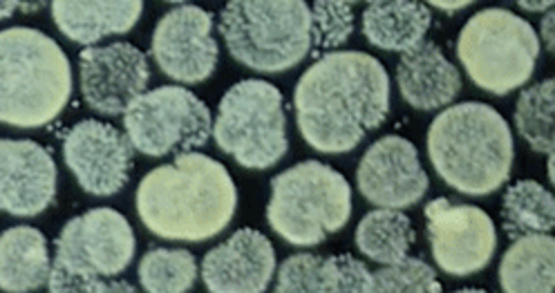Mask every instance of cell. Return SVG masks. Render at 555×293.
<instances>
[{"mask_svg": "<svg viewBox=\"0 0 555 293\" xmlns=\"http://www.w3.org/2000/svg\"><path fill=\"white\" fill-rule=\"evenodd\" d=\"M300 137L323 155H343L390 115V77L365 52H330L311 63L294 90Z\"/></svg>", "mask_w": 555, "mask_h": 293, "instance_id": "obj_1", "label": "cell"}, {"mask_svg": "<svg viewBox=\"0 0 555 293\" xmlns=\"http://www.w3.org/2000/svg\"><path fill=\"white\" fill-rule=\"evenodd\" d=\"M134 206L153 235L170 242H206L231 225L237 189L220 162L189 151L139 181Z\"/></svg>", "mask_w": 555, "mask_h": 293, "instance_id": "obj_2", "label": "cell"}, {"mask_svg": "<svg viewBox=\"0 0 555 293\" xmlns=\"http://www.w3.org/2000/svg\"><path fill=\"white\" fill-rule=\"evenodd\" d=\"M426 149L446 184L470 198L500 191L515 160L511 126L493 105L481 101L446 105L428 128Z\"/></svg>", "mask_w": 555, "mask_h": 293, "instance_id": "obj_3", "label": "cell"}, {"mask_svg": "<svg viewBox=\"0 0 555 293\" xmlns=\"http://www.w3.org/2000/svg\"><path fill=\"white\" fill-rule=\"evenodd\" d=\"M73 97V67L63 48L41 29L0 31V124L46 128Z\"/></svg>", "mask_w": 555, "mask_h": 293, "instance_id": "obj_4", "label": "cell"}, {"mask_svg": "<svg viewBox=\"0 0 555 293\" xmlns=\"http://www.w3.org/2000/svg\"><path fill=\"white\" fill-rule=\"evenodd\" d=\"M134 231L115 208H90L63 225L48 278L52 293L134 291L119 276L134 258Z\"/></svg>", "mask_w": 555, "mask_h": 293, "instance_id": "obj_5", "label": "cell"}, {"mask_svg": "<svg viewBox=\"0 0 555 293\" xmlns=\"http://www.w3.org/2000/svg\"><path fill=\"white\" fill-rule=\"evenodd\" d=\"M352 217V189L332 166L307 160L271 179L267 222L292 246H319Z\"/></svg>", "mask_w": 555, "mask_h": 293, "instance_id": "obj_6", "label": "cell"}, {"mask_svg": "<svg viewBox=\"0 0 555 293\" xmlns=\"http://www.w3.org/2000/svg\"><path fill=\"white\" fill-rule=\"evenodd\" d=\"M229 54L254 72L281 75L311 50L305 0H229L220 14Z\"/></svg>", "mask_w": 555, "mask_h": 293, "instance_id": "obj_7", "label": "cell"}, {"mask_svg": "<svg viewBox=\"0 0 555 293\" xmlns=\"http://www.w3.org/2000/svg\"><path fill=\"white\" fill-rule=\"evenodd\" d=\"M540 52L542 43L533 25L502 8L470 16L457 39V59L468 79L495 97L525 88L533 77Z\"/></svg>", "mask_w": 555, "mask_h": 293, "instance_id": "obj_8", "label": "cell"}, {"mask_svg": "<svg viewBox=\"0 0 555 293\" xmlns=\"http://www.w3.org/2000/svg\"><path fill=\"white\" fill-rule=\"evenodd\" d=\"M211 135L237 166L273 168L289 151L283 92L262 79L237 81L220 101Z\"/></svg>", "mask_w": 555, "mask_h": 293, "instance_id": "obj_9", "label": "cell"}, {"mask_svg": "<svg viewBox=\"0 0 555 293\" xmlns=\"http://www.w3.org/2000/svg\"><path fill=\"white\" fill-rule=\"evenodd\" d=\"M126 137L134 153L166 157L197 151L211 139L208 105L182 86H162L139 94L124 113Z\"/></svg>", "mask_w": 555, "mask_h": 293, "instance_id": "obj_10", "label": "cell"}, {"mask_svg": "<svg viewBox=\"0 0 555 293\" xmlns=\"http://www.w3.org/2000/svg\"><path fill=\"white\" fill-rule=\"evenodd\" d=\"M424 217L435 265L443 273L468 278L491 265L498 229L489 213L473 204L437 198L426 204Z\"/></svg>", "mask_w": 555, "mask_h": 293, "instance_id": "obj_11", "label": "cell"}, {"mask_svg": "<svg viewBox=\"0 0 555 293\" xmlns=\"http://www.w3.org/2000/svg\"><path fill=\"white\" fill-rule=\"evenodd\" d=\"M151 54L172 81L195 86L211 79L220 61L211 12L180 5L164 14L153 29Z\"/></svg>", "mask_w": 555, "mask_h": 293, "instance_id": "obj_12", "label": "cell"}, {"mask_svg": "<svg viewBox=\"0 0 555 293\" xmlns=\"http://www.w3.org/2000/svg\"><path fill=\"white\" fill-rule=\"evenodd\" d=\"M63 160L88 195L113 198L130 181L134 149L119 128L106 122L83 119L67 130Z\"/></svg>", "mask_w": 555, "mask_h": 293, "instance_id": "obj_13", "label": "cell"}, {"mask_svg": "<svg viewBox=\"0 0 555 293\" xmlns=\"http://www.w3.org/2000/svg\"><path fill=\"white\" fill-rule=\"evenodd\" d=\"M149 81V59L132 43L88 46L79 56L81 94L96 115H124L128 105L146 92Z\"/></svg>", "mask_w": 555, "mask_h": 293, "instance_id": "obj_14", "label": "cell"}, {"mask_svg": "<svg viewBox=\"0 0 555 293\" xmlns=\"http://www.w3.org/2000/svg\"><path fill=\"white\" fill-rule=\"evenodd\" d=\"M361 195L380 208H410L428 193V173L416 145L401 135L374 141L357 168Z\"/></svg>", "mask_w": 555, "mask_h": 293, "instance_id": "obj_15", "label": "cell"}, {"mask_svg": "<svg viewBox=\"0 0 555 293\" xmlns=\"http://www.w3.org/2000/svg\"><path fill=\"white\" fill-rule=\"evenodd\" d=\"M59 168L41 143L0 139V211L14 217H37L56 198Z\"/></svg>", "mask_w": 555, "mask_h": 293, "instance_id": "obj_16", "label": "cell"}, {"mask_svg": "<svg viewBox=\"0 0 555 293\" xmlns=\"http://www.w3.org/2000/svg\"><path fill=\"white\" fill-rule=\"evenodd\" d=\"M202 282L214 293H262L275 276V251L258 229H237L208 251L202 260Z\"/></svg>", "mask_w": 555, "mask_h": 293, "instance_id": "obj_17", "label": "cell"}, {"mask_svg": "<svg viewBox=\"0 0 555 293\" xmlns=\"http://www.w3.org/2000/svg\"><path fill=\"white\" fill-rule=\"evenodd\" d=\"M397 88L401 99L422 113L446 107L462 92V75L443 50L433 41H422L401 52L397 65Z\"/></svg>", "mask_w": 555, "mask_h": 293, "instance_id": "obj_18", "label": "cell"}, {"mask_svg": "<svg viewBox=\"0 0 555 293\" xmlns=\"http://www.w3.org/2000/svg\"><path fill=\"white\" fill-rule=\"evenodd\" d=\"M275 291H330V293H367L372 291V271L354 255H317L296 253L275 269Z\"/></svg>", "mask_w": 555, "mask_h": 293, "instance_id": "obj_19", "label": "cell"}, {"mask_svg": "<svg viewBox=\"0 0 555 293\" xmlns=\"http://www.w3.org/2000/svg\"><path fill=\"white\" fill-rule=\"evenodd\" d=\"M52 18L67 41L96 46L128 34L144 12V0H52Z\"/></svg>", "mask_w": 555, "mask_h": 293, "instance_id": "obj_20", "label": "cell"}, {"mask_svg": "<svg viewBox=\"0 0 555 293\" xmlns=\"http://www.w3.org/2000/svg\"><path fill=\"white\" fill-rule=\"evenodd\" d=\"M363 34L384 52H405L422 43L433 25L424 0H365Z\"/></svg>", "mask_w": 555, "mask_h": 293, "instance_id": "obj_21", "label": "cell"}, {"mask_svg": "<svg viewBox=\"0 0 555 293\" xmlns=\"http://www.w3.org/2000/svg\"><path fill=\"white\" fill-rule=\"evenodd\" d=\"M52 258L46 235L34 227L0 233V291L27 293L48 284Z\"/></svg>", "mask_w": 555, "mask_h": 293, "instance_id": "obj_22", "label": "cell"}, {"mask_svg": "<svg viewBox=\"0 0 555 293\" xmlns=\"http://www.w3.org/2000/svg\"><path fill=\"white\" fill-rule=\"evenodd\" d=\"M498 280L508 293H551L555 289V240L551 233L513 238Z\"/></svg>", "mask_w": 555, "mask_h": 293, "instance_id": "obj_23", "label": "cell"}, {"mask_svg": "<svg viewBox=\"0 0 555 293\" xmlns=\"http://www.w3.org/2000/svg\"><path fill=\"white\" fill-rule=\"evenodd\" d=\"M416 242L410 217L399 208L370 211L354 231L359 253L376 265H390L405 258Z\"/></svg>", "mask_w": 555, "mask_h": 293, "instance_id": "obj_24", "label": "cell"}, {"mask_svg": "<svg viewBox=\"0 0 555 293\" xmlns=\"http://www.w3.org/2000/svg\"><path fill=\"white\" fill-rule=\"evenodd\" d=\"M502 222L508 238L551 233L555 227V204L540 181L519 179L502 198Z\"/></svg>", "mask_w": 555, "mask_h": 293, "instance_id": "obj_25", "label": "cell"}, {"mask_svg": "<svg viewBox=\"0 0 555 293\" xmlns=\"http://www.w3.org/2000/svg\"><path fill=\"white\" fill-rule=\"evenodd\" d=\"M139 286L151 293H186L197 280V260L186 249H151L137 269Z\"/></svg>", "mask_w": 555, "mask_h": 293, "instance_id": "obj_26", "label": "cell"}, {"mask_svg": "<svg viewBox=\"0 0 555 293\" xmlns=\"http://www.w3.org/2000/svg\"><path fill=\"white\" fill-rule=\"evenodd\" d=\"M553 79H544L519 94L513 122L529 149L540 155H553Z\"/></svg>", "mask_w": 555, "mask_h": 293, "instance_id": "obj_27", "label": "cell"}, {"mask_svg": "<svg viewBox=\"0 0 555 293\" xmlns=\"http://www.w3.org/2000/svg\"><path fill=\"white\" fill-rule=\"evenodd\" d=\"M354 10L345 0H314L309 8L311 48L338 50L354 34Z\"/></svg>", "mask_w": 555, "mask_h": 293, "instance_id": "obj_28", "label": "cell"}, {"mask_svg": "<svg viewBox=\"0 0 555 293\" xmlns=\"http://www.w3.org/2000/svg\"><path fill=\"white\" fill-rule=\"evenodd\" d=\"M372 291H384V293H439L441 282L430 269L420 258H405L390 263V265H380L378 271L372 273Z\"/></svg>", "mask_w": 555, "mask_h": 293, "instance_id": "obj_29", "label": "cell"}, {"mask_svg": "<svg viewBox=\"0 0 555 293\" xmlns=\"http://www.w3.org/2000/svg\"><path fill=\"white\" fill-rule=\"evenodd\" d=\"M553 21H555V14H553V10H546L544 12V18H542V25H540V34H538V39H540V43H544V48H546V52H553V48H555V39H553Z\"/></svg>", "mask_w": 555, "mask_h": 293, "instance_id": "obj_30", "label": "cell"}, {"mask_svg": "<svg viewBox=\"0 0 555 293\" xmlns=\"http://www.w3.org/2000/svg\"><path fill=\"white\" fill-rule=\"evenodd\" d=\"M424 3H428L430 8L441 10L446 14H457V12L466 10V8H470L475 0H424Z\"/></svg>", "mask_w": 555, "mask_h": 293, "instance_id": "obj_31", "label": "cell"}, {"mask_svg": "<svg viewBox=\"0 0 555 293\" xmlns=\"http://www.w3.org/2000/svg\"><path fill=\"white\" fill-rule=\"evenodd\" d=\"M52 3V0H14V5L21 14H37V12H43L48 5Z\"/></svg>", "mask_w": 555, "mask_h": 293, "instance_id": "obj_32", "label": "cell"}, {"mask_svg": "<svg viewBox=\"0 0 555 293\" xmlns=\"http://www.w3.org/2000/svg\"><path fill=\"white\" fill-rule=\"evenodd\" d=\"M513 3H517L525 12H538V14L553 8V0H513Z\"/></svg>", "mask_w": 555, "mask_h": 293, "instance_id": "obj_33", "label": "cell"}, {"mask_svg": "<svg viewBox=\"0 0 555 293\" xmlns=\"http://www.w3.org/2000/svg\"><path fill=\"white\" fill-rule=\"evenodd\" d=\"M16 12H18V10H16V5H14V0H0V21L12 18Z\"/></svg>", "mask_w": 555, "mask_h": 293, "instance_id": "obj_34", "label": "cell"}, {"mask_svg": "<svg viewBox=\"0 0 555 293\" xmlns=\"http://www.w3.org/2000/svg\"><path fill=\"white\" fill-rule=\"evenodd\" d=\"M166 3H178V5H182V3H186V0H166Z\"/></svg>", "mask_w": 555, "mask_h": 293, "instance_id": "obj_35", "label": "cell"}, {"mask_svg": "<svg viewBox=\"0 0 555 293\" xmlns=\"http://www.w3.org/2000/svg\"><path fill=\"white\" fill-rule=\"evenodd\" d=\"M345 3H350V5H357V3H361V0H345Z\"/></svg>", "mask_w": 555, "mask_h": 293, "instance_id": "obj_36", "label": "cell"}]
</instances>
